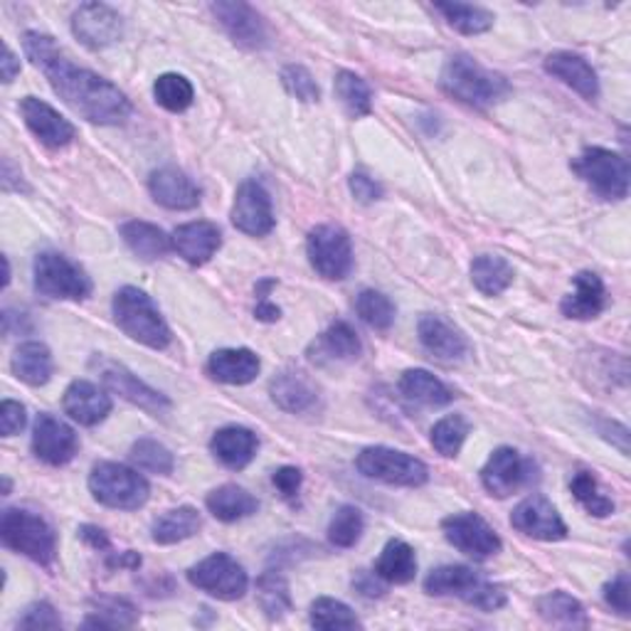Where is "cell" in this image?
I'll return each mask as SVG.
<instances>
[{
  "label": "cell",
  "instance_id": "1",
  "mask_svg": "<svg viewBox=\"0 0 631 631\" xmlns=\"http://www.w3.org/2000/svg\"><path fill=\"white\" fill-rule=\"evenodd\" d=\"M23 50L30 62L45 74L54 94L68 104L72 112L84 116L86 122L100 126H118L132 116V102L126 94L108 80L92 70L72 64L58 42L45 32L30 30L23 35Z\"/></svg>",
  "mask_w": 631,
  "mask_h": 631
},
{
  "label": "cell",
  "instance_id": "2",
  "mask_svg": "<svg viewBox=\"0 0 631 631\" xmlns=\"http://www.w3.org/2000/svg\"><path fill=\"white\" fill-rule=\"evenodd\" d=\"M439 86L449 96H454L456 102L474 108H488L504 102L510 92V84L504 74L486 70L482 62H476L464 52L452 54V58L444 62Z\"/></svg>",
  "mask_w": 631,
  "mask_h": 631
},
{
  "label": "cell",
  "instance_id": "3",
  "mask_svg": "<svg viewBox=\"0 0 631 631\" xmlns=\"http://www.w3.org/2000/svg\"><path fill=\"white\" fill-rule=\"evenodd\" d=\"M112 311L116 325L128 339H134L146 348H154V351H163V348L170 345L173 335L168 323L146 291L136 287H122L114 293Z\"/></svg>",
  "mask_w": 631,
  "mask_h": 631
},
{
  "label": "cell",
  "instance_id": "4",
  "mask_svg": "<svg viewBox=\"0 0 631 631\" xmlns=\"http://www.w3.org/2000/svg\"><path fill=\"white\" fill-rule=\"evenodd\" d=\"M424 592L432 597H456L482 612H496L506 607V592L500 585L488 582L482 572L466 565H442L424 578Z\"/></svg>",
  "mask_w": 631,
  "mask_h": 631
},
{
  "label": "cell",
  "instance_id": "5",
  "mask_svg": "<svg viewBox=\"0 0 631 631\" xmlns=\"http://www.w3.org/2000/svg\"><path fill=\"white\" fill-rule=\"evenodd\" d=\"M0 538L13 552L25 555L28 560L52 568L58 558V532L45 518L25 508H6L0 516Z\"/></svg>",
  "mask_w": 631,
  "mask_h": 631
},
{
  "label": "cell",
  "instance_id": "6",
  "mask_svg": "<svg viewBox=\"0 0 631 631\" xmlns=\"http://www.w3.org/2000/svg\"><path fill=\"white\" fill-rule=\"evenodd\" d=\"M90 492L96 504L114 510H138L146 506L151 486L136 469L124 464L102 462L90 474Z\"/></svg>",
  "mask_w": 631,
  "mask_h": 631
},
{
  "label": "cell",
  "instance_id": "7",
  "mask_svg": "<svg viewBox=\"0 0 631 631\" xmlns=\"http://www.w3.org/2000/svg\"><path fill=\"white\" fill-rule=\"evenodd\" d=\"M578 178L604 200H624L629 195V161L602 146H590L572 161Z\"/></svg>",
  "mask_w": 631,
  "mask_h": 631
},
{
  "label": "cell",
  "instance_id": "8",
  "mask_svg": "<svg viewBox=\"0 0 631 631\" xmlns=\"http://www.w3.org/2000/svg\"><path fill=\"white\" fill-rule=\"evenodd\" d=\"M358 472L370 482H380L387 486L402 488H420L430 482L427 464L407 452L390 449V447H368L355 459Z\"/></svg>",
  "mask_w": 631,
  "mask_h": 631
},
{
  "label": "cell",
  "instance_id": "9",
  "mask_svg": "<svg viewBox=\"0 0 631 631\" xmlns=\"http://www.w3.org/2000/svg\"><path fill=\"white\" fill-rule=\"evenodd\" d=\"M38 293L48 299L84 301L92 293V279L86 271L60 252H40L32 265Z\"/></svg>",
  "mask_w": 631,
  "mask_h": 631
},
{
  "label": "cell",
  "instance_id": "10",
  "mask_svg": "<svg viewBox=\"0 0 631 631\" xmlns=\"http://www.w3.org/2000/svg\"><path fill=\"white\" fill-rule=\"evenodd\" d=\"M307 255L311 267L329 281H341L353 269V242L341 225L313 227L307 237Z\"/></svg>",
  "mask_w": 631,
  "mask_h": 631
},
{
  "label": "cell",
  "instance_id": "11",
  "mask_svg": "<svg viewBox=\"0 0 631 631\" xmlns=\"http://www.w3.org/2000/svg\"><path fill=\"white\" fill-rule=\"evenodd\" d=\"M188 582L223 602L242 600L249 590L245 568L227 552H213L198 565H193L188 570Z\"/></svg>",
  "mask_w": 631,
  "mask_h": 631
},
{
  "label": "cell",
  "instance_id": "12",
  "mask_svg": "<svg viewBox=\"0 0 631 631\" xmlns=\"http://www.w3.org/2000/svg\"><path fill=\"white\" fill-rule=\"evenodd\" d=\"M90 365L96 370V373H100L102 383L112 390L114 395L132 402V405L148 412V415L166 417L170 412V400L163 393H158V390L146 385L144 380H138V375H134L126 365L116 363L112 361V358H104V355H94Z\"/></svg>",
  "mask_w": 631,
  "mask_h": 631
},
{
  "label": "cell",
  "instance_id": "13",
  "mask_svg": "<svg viewBox=\"0 0 631 631\" xmlns=\"http://www.w3.org/2000/svg\"><path fill=\"white\" fill-rule=\"evenodd\" d=\"M538 482V466L514 447H498L482 469V486L488 496L508 498Z\"/></svg>",
  "mask_w": 631,
  "mask_h": 631
},
{
  "label": "cell",
  "instance_id": "14",
  "mask_svg": "<svg viewBox=\"0 0 631 631\" xmlns=\"http://www.w3.org/2000/svg\"><path fill=\"white\" fill-rule=\"evenodd\" d=\"M442 532L449 546H454L459 552L469 555V558H476V560L492 558V555L500 552V548H504L498 532L488 526L482 516L472 514V510H464V514H454V516L444 518Z\"/></svg>",
  "mask_w": 631,
  "mask_h": 631
},
{
  "label": "cell",
  "instance_id": "15",
  "mask_svg": "<svg viewBox=\"0 0 631 631\" xmlns=\"http://www.w3.org/2000/svg\"><path fill=\"white\" fill-rule=\"evenodd\" d=\"M210 13L237 48L257 52L269 45L265 18L252 6L239 3V0H217L210 6Z\"/></svg>",
  "mask_w": 631,
  "mask_h": 631
},
{
  "label": "cell",
  "instance_id": "16",
  "mask_svg": "<svg viewBox=\"0 0 631 631\" xmlns=\"http://www.w3.org/2000/svg\"><path fill=\"white\" fill-rule=\"evenodd\" d=\"M72 32L84 48L100 52L124 38V18L106 3H84L74 10Z\"/></svg>",
  "mask_w": 631,
  "mask_h": 631
},
{
  "label": "cell",
  "instance_id": "17",
  "mask_svg": "<svg viewBox=\"0 0 631 631\" xmlns=\"http://www.w3.org/2000/svg\"><path fill=\"white\" fill-rule=\"evenodd\" d=\"M510 526H514L520 536L542 542H558L568 538V526H565L558 508L540 494H532L520 500L514 508V514H510Z\"/></svg>",
  "mask_w": 631,
  "mask_h": 631
},
{
  "label": "cell",
  "instance_id": "18",
  "mask_svg": "<svg viewBox=\"0 0 631 631\" xmlns=\"http://www.w3.org/2000/svg\"><path fill=\"white\" fill-rule=\"evenodd\" d=\"M232 225L249 237H265L275 230V210H271L269 190L262 183L249 178L237 188L232 203Z\"/></svg>",
  "mask_w": 631,
  "mask_h": 631
},
{
  "label": "cell",
  "instance_id": "19",
  "mask_svg": "<svg viewBox=\"0 0 631 631\" xmlns=\"http://www.w3.org/2000/svg\"><path fill=\"white\" fill-rule=\"evenodd\" d=\"M80 452V437L68 422L42 412L32 430V454L48 466L70 464Z\"/></svg>",
  "mask_w": 631,
  "mask_h": 631
},
{
  "label": "cell",
  "instance_id": "20",
  "mask_svg": "<svg viewBox=\"0 0 631 631\" xmlns=\"http://www.w3.org/2000/svg\"><path fill=\"white\" fill-rule=\"evenodd\" d=\"M20 116H23L25 126L32 132L42 146H48L52 151L70 146L77 132L74 126L64 118L58 108H52L48 102L38 100V96H25L20 102Z\"/></svg>",
  "mask_w": 631,
  "mask_h": 631
},
{
  "label": "cell",
  "instance_id": "21",
  "mask_svg": "<svg viewBox=\"0 0 631 631\" xmlns=\"http://www.w3.org/2000/svg\"><path fill=\"white\" fill-rule=\"evenodd\" d=\"M148 190L151 198L166 210H193L198 208L203 198V190L193 183V178L173 166L151 173Z\"/></svg>",
  "mask_w": 631,
  "mask_h": 631
},
{
  "label": "cell",
  "instance_id": "22",
  "mask_svg": "<svg viewBox=\"0 0 631 631\" xmlns=\"http://www.w3.org/2000/svg\"><path fill=\"white\" fill-rule=\"evenodd\" d=\"M417 335L424 351L437 361H462L469 353V341L454 323L434 313H424L417 323Z\"/></svg>",
  "mask_w": 631,
  "mask_h": 631
},
{
  "label": "cell",
  "instance_id": "23",
  "mask_svg": "<svg viewBox=\"0 0 631 631\" xmlns=\"http://www.w3.org/2000/svg\"><path fill=\"white\" fill-rule=\"evenodd\" d=\"M173 252H178L185 262L193 267L208 265L217 255V249L223 247V232L220 227L208 220L188 223L176 227L173 232Z\"/></svg>",
  "mask_w": 631,
  "mask_h": 631
},
{
  "label": "cell",
  "instance_id": "24",
  "mask_svg": "<svg viewBox=\"0 0 631 631\" xmlns=\"http://www.w3.org/2000/svg\"><path fill=\"white\" fill-rule=\"evenodd\" d=\"M542 68L550 74V77L560 80L562 84H568L570 90L578 92L582 100L594 102L600 96V77L590 62H587L582 54L575 52H552L542 62Z\"/></svg>",
  "mask_w": 631,
  "mask_h": 631
},
{
  "label": "cell",
  "instance_id": "25",
  "mask_svg": "<svg viewBox=\"0 0 631 631\" xmlns=\"http://www.w3.org/2000/svg\"><path fill=\"white\" fill-rule=\"evenodd\" d=\"M64 415H70L82 427H96L112 412V397L90 380H74L62 397Z\"/></svg>",
  "mask_w": 631,
  "mask_h": 631
},
{
  "label": "cell",
  "instance_id": "26",
  "mask_svg": "<svg viewBox=\"0 0 631 631\" xmlns=\"http://www.w3.org/2000/svg\"><path fill=\"white\" fill-rule=\"evenodd\" d=\"M363 353V343L351 323L335 321L309 348L313 363H351Z\"/></svg>",
  "mask_w": 631,
  "mask_h": 631
},
{
  "label": "cell",
  "instance_id": "27",
  "mask_svg": "<svg viewBox=\"0 0 631 631\" xmlns=\"http://www.w3.org/2000/svg\"><path fill=\"white\" fill-rule=\"evenodd\" d=\"M575 289L572 293L562 299L560 311L565 319L572 321H592L600 316L607 307V291L604 281L594 275V271H580L575 275Z\"/></svg>",
  "mask_w": 631,
  "mask_h": 631
},
{
  "label": "cell",
  "instance_id": "28",
  "mask_svg": "<svg viewBox=\"0 0 631 631\" xmlns=\"http://www.w3.org/2000/svg\"><path fill=\"white\" fill-rule=\"evenodd\" d=\"M259 449V439L252 430L239 427V424H230L215 432L210 439V452L215 454L217 462H223L227 469L239 472L245 466L252 464Z\"/></svg>",
  "mask_w": 631,
  "mask_h": 631
},
{
  "label": "cell",
  "instance_id": "29",
  "mask_svg": "<svg viewBox=\"0 0 631 631\" xmlns=\"http://www.w3.org/2000/svg\"><path fill=\"white\" fill-rule=\"evenodd\" d=\"M262 363L259 355L249 348H220L208 361V373L217 383L225 385H247L259 375Z\"/></svg>",
  "mask_w": 631,
  "mask_h": 631
},
{
  "label": "cell",
  "instance_id": "30",
  "mask_svg": "<svg viewBox=\"0 0 631 631\" xmlns=\"http://www.w3.org/2000/svg\"><path fill=\"white\" fill-rule=\"evenodd\" d=\"M269 393L271 400H275L285 412H291V415H303V412H311L316 405H319V393H316V387L301 373H293V370L279 373L275 380H271Z\"/></svg>",
  "mask_w": 631,
  "mask_h": 631
},
{
  "label": "cell",
  "instance_id": "31",
  "mask_svg": "<svg viewBox=\"0 0 631 631\" xmlns=\"http://www.w3.org/2000/svg\"><path fill=\"white\" fill-rule=\"evenodd\" d=\"M205 506H208L210 514L217 520H223V524H237V520H245L257 514L259 500L242 486L225 484L208 494Z\"/></svg>",
  "mask_w": 631,
  "mask_h": 631
},
{
  "label": "cell",
  "instance_id": "32",
  "mask_svg": "<svg viewBox=\"0 0 631 631\" xmlns=\"http://www.w3.org/2000/svg\"><path fill=\"white\" fill-rule=\"evenodd\" d=\"M400 393L405 395L410 402H415V405H424V407H444V405H449V402H454L456 397L439 377H434L430 370H422V368H412L402 373Z\"/></svg>",
  "mask_w": 631,
  "mask_h": 631
},
{
  "label": "cell",
  "instance_id": "33",
  "mask_svg": "<svg viewBox=\"0 0 631 631\" xmlns=\"http://www.w3.org/2000/svg\"><path fill=\"white\" fill-rule=\"evenodd\" d=\"M200 528L203 518L198 508L178 506L166 510V514L154 520V526H151V540L158 542V546H176V542L198 536Z\"/></svg>",
  "mask_w": 631,
  "mask_h": 631
},
{
  "label": "cell",
  "instance_id": "34",
  "mask_svg": "<svg viewBox=\"0 0 631 631\" xmlns=\"http://www.w3.org/2000/svg\"><path fill=\"white\" fill-rule=\"evenodd\" d=\"M118 232H122L126 247L132 249L136 257L146 259V262L166 257L173 249V239L163 232L158 225H151L144 220H128L118 227Z\"/></svg>",
  "mask_w": 631,
  "mask_h": 631
},
{
  "label": "cell",
  "instance_id": "35",
  "mask_svg": "<svg viewBox=\"0 0 631 631\" xmlns=\"http://www.w3.org/2000/svg\"><path fill=\"white\" fill-rule=\"evenodd\" d=\"M10 368L18 380H23L25 385L40 387L50 383L52 377V353L45 343L38 341H28L23 345H18V351L13 353V361H10Z\"/></svg>",
  "mask_w": 631,
  "mask_h": 631
},
{
  "label": "cell",
  "instance_id": "36",
  "mask_svg": "<svg viewBox=\"0 0 631 631\" xmlns=\"http://www.w3.org/2000/svg\"><path fill=\"white\" fill-rule=\"evenodd\" d=\"M538 614L546 624L552 627H568V629H587L590 627V619H587L585 607L575 600L572 594L555 590L542 594L538 600Z\"/></svg>",
  "mask_w": 631,
  "mask_h": 631
},
{
  "label": "cell",
  "instance_id": "37",
  "mask_svg": "<svg viewBox=\"0 0 631 631\" xmlns=\"http://www.w3.org/2000/svg\"><path fill=\"white\" fill-rule=\"evenodd\" d=\"M375 572L390 585H407L417 575V555L405 540H390L380 552Z\"/></svg>",
  "mask_w": 631,
  "mask_h": 631
},
{
  "label": "cell",
  "instance_id": "38",
  "mask_svg": "<svg viewBox=\"0 0 631 631\" xmlns=\"http://www.w3.org/2000/svg\"><path fill=\"white\" fill-rule=\"evenodd\" d=\"M257 600L269 622H281L291 609L289 582L279 570H267L257 578Z\"/></svg>",
  "mask_w": 631,
  "mask_h": 631
},
{
  "label": "cell",
  "instance_id": "39",
  "mask_svg": "<svg viewBox=\"0 0 631 631\" xmlns=\"http://www.w3.org/2000/svg\"><path fill=\"white\" fill-rule=\"evenodd\" d=\"M516 271L504 257L498 255H482L472 262V281L484 297H498L510 285H514Z\"/></svg>",
  "mask_w": 631,
  "mask_h": 631
},
{
  "label": "cell",
  "instance_id": "40",
  "mask_svg": "<svg viewBox=\"0 0 631 631\" xmlns=\"http://www.w3.org/2000/svg\"><path fill=\"white\" fill-rule=\"evenodd\" d=\"M94 612L84 619V629H122L138 622V609L122 597H94L90 602Z\"/></svg>",
  "mask_w": 631,
  "mask_h": 631
},
{
  "label": "cell",
  "instance_id": "41",
  "mask_svg": "<svg viewBox=\"0 0 631 631\" xmlns=\"http://www.w3.org/2000/svg\"><path fill=\"white\" fill-rule=\"evenodd\" d=\"M434 10L462 35H484L494 28V13L482 6L469 3H434Z\"/></svg>",
  "mask_w": 631,
  "mask_h": 631
},
{
  "label": "cell",
  "instance_id": "42",
  "mask_svg": "<svg viewBox=\"0 0 631 631\" xmlns=\"http://www.w3.org/2000/svg\"><path fill=\"white\" fill-rule=\"evenodd\" d=\"M333 90L335 96H339L341 106L345 108V114L351 118H363L373 112V92H370V86L361 74L341 70L335 74Z\"/></svg>",
  "mask_w": 631,
  "mask_h": 631
},
{
  "label": "cell",
  "instance_id": "43",
  "mask_svg": "<svg viewBox=\"0 0 631 631\" xmlns=\"http://www.w3.org/2000/svg\"><path fill=\"white\" fill-rule=\"evenodd\" d=\"M355 313L358 319L368 323L375 331H390L395 323V303L390 301L383 291L363 289L355 297Z\"/></svg>",
  "mask_w": 631,
  "mask_h": 631
},
{
  "label": "cell",
  "instance_id": "44",
  "mask_svg": "<svg viewBox=\"0 0 631 631\" xmlns=\"http://www.w3.org/2000/svg\"><path fill=\"white\" fill-rule=\"evenodd\" d=\"M570 492L590 516L607 518L614 514V500L602 494L592 472H575L570 478Z\"/></svg>",
  "mask_w": 631,
  "mask_h": 631
},
{
  "label": "cell",
  "instance_id": "45",
  "mask_svg": "<svg viewBox=\"0 0 631 631\" xmlns=\"http://www.w3.org/2000/svg\"><path fill=\"white\" fill-rule=\"evenodd\" d=\"M156 104L166 108V112L180 114L185 108H190L195 102V90L188 77H183L178 72L161 74L154 84Z\"/></svg>",
  "mask_w": 631,
  "mask_h": 631
},
{
  "label": "cell",
  "instance_id": "46",
  "mask_svg": "<svg viewBox=\"0 0 631 631\" xmlns=\"http://www.w3.org/2000/svg\"><path fill=\"white\" fill-rule=\"evenodd\" d=\"M309 622L313 629H361V619L355 617V612L341 600H333V597H319L311 604Z\"/></svg>",
  "mask_w": 631,
  "mask_h": 631
},
{
  "label": "cell",
  "instance_id": "47",
  "mask_svg": "<svg viewBox=\"0 0 631 631\" xmlns=\"http://www.w3.org/2000/svg\"><path fill=\"white\" fill-rule=\"evenodd\" d=\"M365 532V516L361 508L355 506H341L335 510L329 524V540L335 548H353Z\"/></svg>",
  "mask_w": 631,
  "mask_h": 631
},
{
  "label": "cell",
  "instance_id": "48",
  "mask_svg": "<svg viewBox=\"0 0 631 631\" xmlns=\"http://www.w3.org/2000/svg\"><path fill=\"white\" fill-rule=\"evenodd\" d=\"M472 424L464 415H447L442 417L437 424L432 427V447L437 449L442 456H456L462 452L466 437H469Z\"/></svg>",
  "mask_w": 631,
  "mask_h": 631
},
{
  "label": "cell",
  "instance_id": "49",
  "mask_svg": "<svg viewBox=\"0 0 631 631\" xmlns=\"http://www.w3.org/2000/svg\"><path fill=\"white\" fill-rule=\"evenodd\" d=\"M128 456H132V462L138 466L141 472H148V474L170 476L173 469H176V456L170 454L166 444L148 439V437L134 442L132 454Z\"/></svg>",
  "mask_w": 631,
  "mask_h": 631
},
{
  "label": "cell",
  "instance_id": "50",
  "mask_svg": "<svg viewBox=\"0 0 631 631\" xmlns=\"http://www.w3.org/2000/svg\"><path fill=\"white\" fill-rule=\"evenodd\" d=\"M281 84H285V90L297 96L299 102H319L321 100V86L316 84L313 74L301 68V64H287L285 70H281Z\"/></svg>",
  "mask_w": 631,
  "mask_h": 631
},
{
  "label": "cell",
  "instance_id": "51",
  "mask_svg": "<svg viewBox=\"0 0 631 631\" xmlns=\"http://www.w3.org/2000/svg\"><path fill=\"white\" fill-rule=\"evenodd\" d=\"M18 629H62V619L50 602L30 604L23 617L18 619Z\"/></svg>",
  "mask_w": 631,
  "mask_h": 631
},
{
  "label": "cell",
  "instance_id": "52",
  "mask_svg": "<svg viewBox=\"0 0 631 631\" xmlns=\"http://www.w3.org/2000/svg\"><path fill=\"white\" fill-rule=\"evenodd\" d=\"M607 607H612L619 617L631 614V587H629V572H619L617 578L609 580L602 590Z\"/></svg>",
  "mask_w": 631,
  "mask_h": 631
},
{
  "label": "cell",
  "instance_id": "53",
  "mask_svg": "<svg viewBox=\"0 0 631 631\" xmlns=\"http://www.w3.org/2000/svg\"><path fill=\"white\" fill-rule=\"evenodd\" d=\"M25 407L15 400H3V405H0V432H3V437H15V434L25 430Z\"/></svg>",
  "mask_w": 631,
  "mask_h": 631
},
{
  "label": "cell",
  "instance_id": "54",
  "mask_svg": "<svg viewBox=\"0 0 631 631\" xmlns=\"http://www.w3.org/2000/svg\"><path fill=\"white\" fill-rule=\"evenodd\" d=\"M348 188H351V195L358 200V203H363V205H370V203H375L383 198V185H380L377 180H373L370 176H365V173H353L351 180H348Z\"/></svg>",
  "mask_w": 631,
  "mask_h": 631
},
{
  "label": "cell",
  "instance_id": "55",
  "mask_svg": "<svg viewBox=\"0 0 631 631\" xmlns=\"http://www.w3.org/2000/svg\"><path fill=\"white\" fill-rule=\"evenodd\" d=\"M271 484L277 486V492L287 500H293L301 492L303 474L301 469H297V466H281V469H277L275 476H271Z\"/></svg>",
  "mask_w": 631,
  "mask_h": 631
},
{
  "label": "cell",
  "instance_id": "56",
  "mask_svg": "<svg viewBox=\"0 0 631 631\" xmlns=\"http://www.w3.org/2000/svg\"><path fill=\"white\" fill-rule=\"evenodd\" d=\"M353 590L358 594H363L368 597V600H380V597H385V580L380 578V575L373 570V572H368V570H358L355 572V578H353Z\"/></svg>",
  "mask_w": 631,
  "mask_h": 631
},
{
  "label": "cell",
  "instance_id": "57",
  "mask_svg": "<svg viewBox=\"0 0 631 631\" xmlns=\"http://www.w3.org/2000/svg\"><path fill=\"white\" fill-rule=\"evenodd\" d=\"M77 536L82 538V542H86V546L94 548V550H100V552L112 550V540H108V532L102 530L100 526H90V524L80 526Z\"/></svg>",
  "mask_w": 631,
  "mask_h": 631
},
{
  "label": "cell",
  "instance_id": "58",
  "mask_svg": "<svg viewBox=\"0 0 631 631\" xmlns=\"http://www.w3.org/2000/svg\"><path fill=\"white\" fill-rule=\"evenodd\" d=\"M106 568L108 570H138L141 568V555L134 552V550L108 552Z\"/></svg>",
  "mask_w": 631,
  "mask_h": 631
},
{
  "label": "cell",
  "instance_id": "59",
  "mask_svg": "<svg viewBox=\"0 0 631 631\" xmlns=\"http://www.w3.org/2000/svg\"><path fill=\"white\" fill-rule=\"evenodd\" d=\"M3 190L6 193H28V185L23 180V173H15V166H13V161L6 158L3 161Z\"/></svg>",
  "mask_w": 631,
  "mask_h": 631
},
{
  "label": "cell",
  "instance_id": "60",
  "mask_svg": "<svg viewBox=\"0 0 631 631\" xmlns=\"http://www.w3.org/2000/svg\"><path fill=\"white\" fill-rule=\"evenodd\" d=\"M281 309L277 303H271L269 299H257V307H255V319L257 321H265V323H275L279 321Z\"/></svg>",
  "mask_w": 631,
  "mask_h": 631
},
{
  "label": "cell",
  "instance_id": "61",
  "mask_svg": "<svg viewBox=\"0 0 631 631\" xmlns=\"http://www.w3.org/2000/svg\"><path fill=\"white\" fill-rule=\"evenodd\" d=\"M0 64H3V82L10 84L15 80V74L20 72V60L15 58V52L10 50L8 45H3V60H0Z\"/></svg>",
  "mask_w": 631,
  "mask_h": 631
},
{
  "label": "cell",
  "instance_id": "62",
  "mask_svg": "<svg viewBox=\"0 0 631 631\" xmlns=\"http://www.w3.org/2000/svg\"><path fill=\"white\" fill-rule=\"evenodd\" d=\"M8 494H10V478L6 476L3 478V496H8Z\"/></svg>",
  "mask_w": 631,
  "mask_h": 631
}]
</instances>
